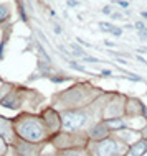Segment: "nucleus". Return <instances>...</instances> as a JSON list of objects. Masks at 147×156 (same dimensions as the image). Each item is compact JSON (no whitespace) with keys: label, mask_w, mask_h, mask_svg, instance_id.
<instances>
[{"label":"nucleus","mask_w":147,"mask_h":156,"mask_svg":"<svg viewBox=\"0 0 147 156\" xmlns=\"http://www.w3.org/2000/svg\"><path fill=\"white\" fill-rule=\"evenodd\" d=\"M68 5H70V7H75V5H78V3H76V2H73V0H70V2H68Z\"/></svg>","instance_id":"6e6552de"},{"label":"nucleus","mask_w":147,"mask_h":156,"mask_svg":"<svg viewBox=\"0 0 147 156\" xmlns=\"http://www.w3.org/2000/svg\"><path fill=\"white\" fill-rule=\"evenodd\" d=\"M139 61H142V63H144V64L147 66V61H146V59H142V58H139Z\"/></svg>","instance_id":"1a4fd4ad"},{"label":"nucleus","mask_w":147,"mask_h":156,"mask_svg":"<svg viewBox=\"0 0 147 156\" xmlns=\"http://www.w3.org/2000/svg\"><path fill=\"white\" fill-rule=\"evenodd\" d=\"M136 28L139 31H142V30H146V25H144V23H141V21H137V23H136Z\"/></svg>","instance_id":"423d86ee"},{"label":"nucleus","mask_w":147,"mask_h":156,"mask_svg":"<svg viewBox=\"0 0 147 156\" xmlns=\"http://www.w3.org/2000/svg\"><path fill=\"white\" fill-rule=\"evenodd\" d=\"M139 36H141L142 40H147V28L146 30H142V31H139Z\"/></svg>","instance_id":"0eeeda50"},{"label":"nucleus","mask_w":147,"mask_h":156,"mask_svg":"<svg viewBox=\"0 0 147 156\" xmlns=\"http://www.w3.org/2000/svg\"><path fill=\"white\" fill-rule=\"evenodd\" d=\"M99 26H101V30H102V31L112 33V35H116V36H119V35H121V30H119V28H112V25H111V23H99Z\"/></svg>","instance_id":"20e7f679"},{"label":"nucleus","mask_w":147,"mask_h":156,"mask_svg":"<svg viewBox=\"0 0 147 156\" xmlns=\"http://www.w3.org/2000/svg\"><path fill=\"white\" fill-rule=\"evenodd\" d=\"M5 16H7V8L5 7H0V21L3 20Z\"/></svg>","instance_id":"39448f33"},{"label":"nucleus","mask_w":147,"mask_h":156,"mask_svg":"<svg viewBox=\"0 0 147 156\" xmlns=\"http://www.w3.org/2000/svg\"><path fill=\"white\" fill-rule=\"evenodd\" d=\"M146 150H147V141L137 143V146H134V148H132V150L129 151V156H141Z\"/></svg>","instance_id":"7ed1b4c3"},{"label":"nucleus","mask_w":147,"mask_h":156,"mask_svg":"<svg viewBox=\"0 0 147 156\" xmlns=\"http://www.w3.org/2000/svg\"><path fill=\"white\" fill-rule=\"evenodd\" d=\"M63 123H65V128L75 130V128H78V126H81L84 123V115H81V113H68L63 118Z\"/></svg>","instance_id":"f257e3e1"},{"label":"nucleus","mask_w":147,"mask_h":156,"mask_svg":"<svg viewBox=\"0 0 147 156\" xmlns=\"http://www.w3.org/2000/svg\"><path fill=\"white\" fill-rule=\"evenodd\" d=\"M114 151H116V143L106 141V143H101V145H99V148H98V155L99 156H112Z\"/></svg>","instance_id":"f03ea898"},{"label":"nucleus","mask_w":147,"mask_h":156,"mask_svg":"<svg viewBox=\"0 0 147 156\" xmlns=\"http://www.w3.org/2000/svg\"><path fill=\"white\" fill-rule=\"evenodd\" d=\"M141 53H144V51H147V48H142V49H139Z\"/></svg>","instance_id":"9d476101"},{"label":"nucleus","mask_w":147,"mask_h":156,"mask_svg":"<svg viewBox=\"0 0 147 156\" xmlns=\"http://www.w3.org/2000/svg\"><path fill=\"white\" fill-rule=\"evenodd\" d=\"M70 156H78V155H70Z\"/></svg>","instance_id":"9b49d317"}]
</instances>
